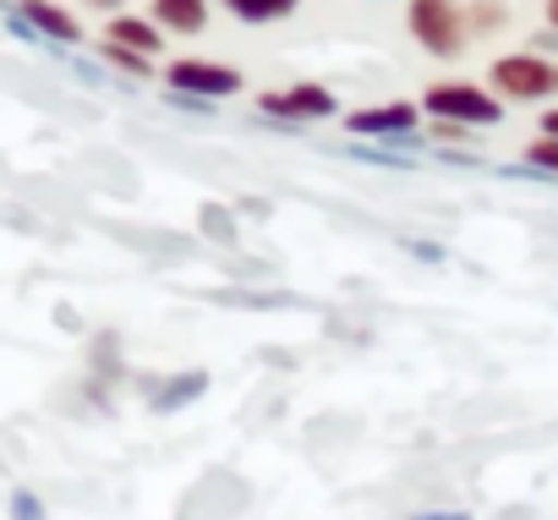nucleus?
I'll list each match as a JSON object with an SVG mask.
<instances>
[{
    "label": "nucleus",
    "instance_id": "2",
    "mask_svg": "<svg viewBox=\"0 0 558 520\" xmlns=\"http://www.w3.org/2000/svg\"><path fill=\"white\" fill-rule=\"evenodd\" d=\"M487 88L504 99V105H542V99H558V61L553 56H536V50H509L487 66Z\"/></svg>",
    "mask_w": 558,
    "mask_h": 520
},
{
    "label": "nucleus",
    "instance_id": "15",
    "mask_svg": "<svg viewBox=\"0 0 558 520\" xmlns=\"http://www.w3.org/2000/svg\"><path fill=\"white\" fill-rule=\"evenodd\" d=\"M536 56H558V34H553V28L536 39Z\"/></svg>",
    "mask_w": 558,
    "mask_h": 520
},
{
    "label": "nucleus",
    "instance_id": "9",
    "mask_svg": "<svg viewBox=\"0 0 558 520\" xmlns=\"http://www.w3.org/2000/svg\"><path fill=\"white\" fill-rule=\"evenodd\" d=\"M105 45H121V50L154 61V56L165 50V28H159L154 17H132V12H121V17L105 23Z\"/></svg>",
    "mask_w": 558,
    "mask_h": 520
},
{
    "label": "nucleus",
    "instance_id": "5",
    "mask_svg": "<svg viewBox=\"0 0 558 520\" xmlns=\"http://www.w3.org/2000/svg\"><path fill=\"white\" fill-rule=\"evenodd\" d=\"M257 110L274 121H329V116H340V99L324 83H291V88L257 94Z\"/></svg>",
    "mask_w": 558,
    "mask_h": 520
},
{
    "label": "nucleus",
    "instance_id": "4",
    "mask_svg": "<svg viewBox=\"0 0 558 520\" xmlns=\"http://www.w3.org/2000/svg\"><path fill=\"white\" fill-rule=\"evenodd\" d=\"M165 88L186 105H214V99L241 94V72L225 61H208V56H181L165 66Z\"/></svg>",
    "mask_w": 558,
    "mask_h": 520
},
{
    "label": "nucleus",
    "instance_id": "6",
    "mask_svg": "<svg viewBox=\"0 0 558 520\" xmlns=\"http://www.w3.org/2000/svg\"><path fill=\"white\" fill-rule=\"evenodd\" d=\"M416 121H422V105H411V99H389V105L351 110V116H345V132H356V137H411Z\"/></svg>",
    "mask_w": 558,
    "mask_h": 520
},
{
    "label": "nucleus",
    "instance_id": "14",
    "mask_svg": "<svg viewBox=\"0 0 558 520\" xmlns=\"http://www.w3.org/2000/svg\"><path fill=\"white\" fill-rule=\"evenodd\" d=\"M88 12H105V17H121L126 12V0H83Z\"/></svg>",
    "mask_w": 558,
    "mask_h": 520
},
{
    "label": "nucleus",
    "instance_id": "7",
    "mask_svg": "<svg viewBox=\"0 0 558 520\" xmlns=\"http://www.w3.org/2000/svg\"><path fill=\"white\" fill-rule=\"evenodd\" d=\"M12 12L28 23V34H39V39H50V45H77V39H83V23H77L66 7H56V0H17Z\"/></svg>",
    "mask_w": 558,
    "mask_h": 520
},
{
    "label": "nucleus",
    "instance_id": "1",
    "mask_svg": "<svg viewBox=\"0 0 558 520\" xmlns=\"http://www.w3.org/2000/svg\"><path fill=\"white\" fill-rule=\"evenodd\" d=\"M422 110H427L438 126H460V132H476V126H498V121H504V99H498L487 83H465V77L433 83V88L422 94Z\"/></svg>",
    "mask_w": 558,
    "mask_h": 520
},
{
    "label": "nucleus",
    "instance_id": "12",
    "mask_svg": "<svg viewBox=\"0 0 558 520\" xmlns=\"http://www.w3.org/2000/svg\"><path fill=\"white\" fill-rule=\"evenodd\" d=\"M105 61H110L116 72H126V77H148V72H154L148 56H132V50H121V45H105Z\"/></svg>",
    "mask_w": 558,
    "mask_h": 520
},
{
    "label": "nucleus",
    "instance_id": "10",
    "mask_svg": "<svg viewBox=\"0 0 558 520\" xmlns=\"http://www.w3.org/2000/svg\"><path fill=\"white\" fill-rule=\"evenodd\" d=\"M219 7H225L235 23H246V28H268V23H286L302 0H219Z\"/></svg>",
    "mask_w": 558,
    "mask_h": 520
},
{
    "label": "nucleus",
    "instance_id": "13",
    "mask_svg": "<svg viewBox=\"0 0 558 520\" xmlns=\"http://www.w3.org/2000/svg\"><path fill=\"white\" fill-rule=\"evenodd\" d=\"M525 165H531V170L558 176V137H542V132H536V143L525 148Z\"/></svg>",
    "mask_w": 558,
    "mask_h": 520
},
{
    "label": "nucleus",
    "instance_id": "16",
    "mask_svg": "<svg viewBox=\"0 0 558 520\" xmlns=\"http://www.w3.org/2000/svg\"><path fill=\"white\" fill-rule=\"evenodd\" d=\"M542 137H558V105H553V110H542Z\"/></svg>",
    "mask_w": 558,
    "mask_h": 520
},
{
    "label": "nucleus",
    "instance_id": "17",
    "mask_svg": "<svg viewBox=\"0 0 558 520\" xmlns=\"http://www.w3.org/2000/svg\"><path fill=\"white\" fill-rule=\"evenodd\" d=\"M542 17H547V28L558 34V0H547V7H542Z\"/></svg>",
    "mask_w": 558,
    "mask_h": 520
},
{
    "label": "nucleus",
    "instance_id": "3",
    "mask_svg": "<svg viewBox=\"0 0 558 520\" xmlns=\"http://www.w3.org/2000/svg\"><path fill=\"white\" fill-rule=\"evenodd\" d=\"M405 28L433 61H460L465 45H471V17H465L460 0H411Z\"/></svg>",
    "mask_w": 558,
    "mask_h": 520
},
{
    "label": "nucleus",
    "instance_id": "11",
    "mask_svg": "<svg viewBox=\"0 0 558 520\" xmlns=\"http://www.w3.org/2000/svg\"><path fill=\"white\" fill-rule=\"evenodd\" d=\"M465 17H471V39H482V34H498L509 23V7L504 0H471Z\"/></svg>",
    "mask_w": 558,
    "mask_h": 520
},
{
    "label": "nucleus",
    "instance_id": "8",
    "mask_svg": "<svg viewBox=\"0 0 558 520\" xmlns=\"http://www.w3.org/2000/svg\"><path fill=\"white\" fill-rule=\"evenodd\" d=\"M148 17L165 28V34H181V39H197L214 17V0H148Z\"/></svg>",
    "mask_w": 558,
    "mask_h": 520
}]
</instances>
